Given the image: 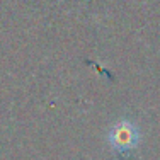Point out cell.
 Here are the masks:
<instances>
[{"label": "cell", "mask_w": 160, "mask_h": 160, "mask_svg": "<svg viewBox=\"0 0 160 160\" xmlns=\"http://www.w3.org/2000/svg\"><path fill=\"white\" fill-rule=\"evenodd\" d=\"M140 128L131 119L116 121L108 131V143L111 152L119 158H131L140 145Z\"/></svg>", "instance_id": "1"}]
</instances>
